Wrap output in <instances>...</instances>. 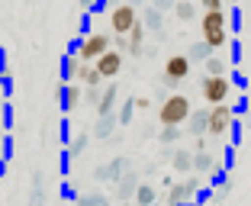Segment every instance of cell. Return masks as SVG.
Segmentation results:
<instances>
[{"label":"cell","instance_id":"obj_36","mask_svg":"<svg viewBox=\"0 0 251 206\" xmlns=\"http://www.w3.org/2000/svg\"><path fill=\"white\" fill-rule=\"evenodd\" d=\"M94 3H97V0H81V7H84V10H87V7H94Z\"/></svg>","mask_w":251,"mask_h":206},{"label":"cell","instance_id":"obj_9","mask_svg":"<svg viewBox=\"0 0 251 206\" xmlns=\"http://www.w3.org/2000/svg\"><path fill=\"white\" fill-rule=\"evenodd\" d=\"M126 171H129V158H126V154H116L110 164H97L94 177H97V180H110V184H116Z\"/></svg>","mask_w":251,"mask_h":206},{"label":"cell","instance_id":"obj_4","mask_svg":"<svg viewBox=\"0 0 251 206\" xmlns=\"http://www.w3.org/2000/svg\"><path fill=\"white\" fill-rule=\"evenodd\" d=\"M135 23H139V13H135V3H129V0H119L116 7L110 10V32L113 36H129Z\"/></svg>","mask_w":251,"mask_h":206},{"label":"cell","instance_id":"obj_38","mask_svg":"<svg viewBox=\"0 0 251 206\" xmlns=\"http://www.w3.org/2000/svg\"><path fill=\"white\" fill-rule=\"evenodd\" d=\"M129 3H135V7H139V3H142V0H129Z\"/></svg>","mask_w":251,"mask_h":206},{"label":"cell","instance_id":"obj_19","mask_svg":"<svg viewBox=\"0 0 251 206\" xmlns=\"http://www.w3.org/2000/svg\"><path fill=\"white\" fill-rule=\"evenodd\" d=\"M77 84H81V87H100V84H103V77H100L97 65H81V74H77Z\"/></svg>","mask_w":251,"mask_h":206},{"label":"cell","instance_id":"obj_35","mask_svg":"<svg viewBox=\"0 0 251 206\" xmlns=\"http://www.w3.org/2000/svg\"><path fill=\"white\" fill-rule=\"evenodd\" d=\"M148 103H151L148 97H135V110H148Z\"/></svg>","mask_w":251,"mask_h":206},{"label":"cell","instance_id":"obj_18","mask_svg":"<svg viewBox=\"0 0 251 206\" xmlns=\"http://www.w3.org/2000/svg\"><path fill=\"white\" fill-rule=\"evenodd\" d=\"M119 126V116L110 113V116H97V126H94V139H110V132Z\"/></svg>","mask_w":251,"mask_h":206},{"label":"cell","instance_id":"obj_33","mask_svg":"<svg viewBox=\"0 0 251 206\" xmlns=\"http://www.w3.org/2000/svg\"><path fill=\"white\" fill-rule=\"evenodd\" d=\"M203 10H226V0H200Z\"/></svg>","mask_w":251,"mask_h":206},{"label":"cell","instance_id":"obj_2","mask_svg":"<svg viewBox=\"0 0 251 206\" xmlns=\"http://www.w3.org/2000/svg\"><path fill=\"white\" fill-rule=\"evenodd\" d=\"M193 106H190V97L184 94H168L158 106V123L161 126H184L190 119Z\"/></svg>","mask_w":251,"mask_h":206},{"label":"cell","instance_id":"obj_20","mask_svg":"<svg viewBox=\"0 0 251 206\" xmlns=\"http://www.w3.org/2000/svg\"><path fill=\"white\" fill-rule=\"evenodd\" d=\"M135 206H158V190L151 184H139V190H135Z\"/></svg>","mask_w":251,"mask_h":206},{"label":"cell","instance_id":"obj_11","mask_svg":"<svg viewBox=\"0 0 251 206\" xmlns=\"http://www.w3.org/2000/svg\"><path fill=\"white\" fill-rule=\"evenodd\" d=\"M139 184H142V180H139V174H135V171L129 168V171H126V174L116 180V200H123V203L135 200V190H139Z\"/></svg>","mask_w":251,"mask_h":206},{"label":"cell","instance_id":"obj_39","mask_svg":"<svg viewBox=\"0 0 251 206\" xmlns=\"http://www.w3.org/2000/svg\"><path fill=\"white\" fill-rule=\"evenodd\" d=\"M26 3H32V0H26Z\"/></svg>","mask_w":251,"mask_h":206},{"label":"cell","instance_id":"obj_12","mask_svg":"<svg viewBox=\"0 0 251 206\" xmlns=\"http://www.w3.org/2000/svg\"><path fill=\"white\" fill-rule=\"evenodd\" d=\"M190 65L193 61L187 58V55H171V58L164 61V74L174 77V81H187V77H190Z\"/></svg>","mask_w":251,"mask_h":206},{"label":"cell","instance_id":"obj_22","mask_svg":"<svg viewBox=\"0 0 251 206\" xmlns=\"http://www.w3.org/2000/svg\"><path fill=\"white\" fill-rule=\"evenodd\" d=\"M142 23H145V29L161 32V26H164V13H161L158 7H148L145 13H142Z\"/></svg>","mask_w":251,"mask_h":206},{"label":"cell","instance_id":"obj_24","mask_svg":"<svg viewBox=\"0 0 251 206\" xmlns=\"http://www.w3.org/2000/svg\"><path fill=\"white\" fill-rule=\"evenodd\" d=\"M193 171H200V174L216 171V158L209 152H193Z\"/></svg>","mask_w":251,"mask_h":206},{"label":"cell","instance_id":"obj_3","mask_svg":"<svg viewBox=\"0 0 251 206\" xmlns=\"http://www.w3.org/2000/svg\"><path fill=\"white\" fill-rule=\"evenodd\" d=\"M110 49H113V39L106 36V32H87V36H84L81 42L74 45L71 52L84 61V65H94V61L100 58L103 52H110Z\"/></svg>","mask_w":251,"mask_h":206},{"label":"cell","instance_id":"obj_31","mask_svg":"<svg viewBox=\"0 0 251 206\" xmlns=\"http://www.w3.org/2000/svg\"><path fill=\"white\" fill-rule=\"evenodd\" d=\"M100 97H103V87H84V103L97 106V103H100Z\"/></svg>","mask_w":251,"mask_h":206},{"label":"cell","instance_id":"obj_14","mask_svg":"<svg viewBox=\"0 0 251 206\" xmlns=\"http://www.w3.org/2000/svg\"><path fill=\"white\" fill-rule=\"evenodd\" d=\"M26 206H45V174L39 168L29 177V200H26Z\"/></svg>","mask_w":251,"mask_h":206},{"label":"cell","instance_id":"obj_23","mask_svg":"<svg viewBox=\"0 0 251 206\" xmlns=\"http://www.w3.org/2000/svg\"><path fill=\"white\" fill-rule=\"evenodd\" d=\"M110 200H106V193L103 190H87V193H81V197L74 200V206H106Z\"/></svg>","mask_w":251,"mask_h":206},{"label":"cell","instance_id":"obj_28","mask_svg":"<svg viewBox=\"0 0 251 206\" xmlns=\"http://www.w3.org/2000/svg\"><path fill=\"white\" fill-rule=\"evenodd\" d=\"M87 142H90V135H87V132H77V135L71 139V145H68V158H77V154L87 148Z\"/></svg>","mask_w":251,"mask_h":206},{"label":"cell","instance_id":"obj_16","mask_svg":"<svg viewBox=\"0 0 251 206\" xmlns=\"http://www.w3.org/2000/svg\"><path fill=\"white\" fill-rule=\"evenodd\" d=\"M81 65L84 61L77 58V55H65V58H61V84H68V81H77V74H81Z\"/></svg>","mask_w":251,"mask_h":206},{"label":"cell","instance_id":"obj_1","mask_svg":"<svg viewBox=\"0 0 251 206\" xmlns=\"http://www.w3.org/2000/svg\"><path fill=\"white\" fill-rule=\"evenodd\" d=\"M200 32H203V42H209L216 52L226 49V42H229L226 10H203V16H200Z\"/></svg>","mask_w":251,"mask_h":206},{"label":"cell","instance_id":"obj_7","mask_svg":"<svg viewBox=\"0 0 251 206\" xmlns=\"http://www.w3.org/2000/svg\"><path fill=\"white\" fill-rule=\"evenodd\" d=\"M200 190V177H190V180H180V184L168 187V206H187Z\"/></svg>","mask_w":251,"mask_h":206},{"label":"cell","instance_id":"obj_6","mask_svg":"<svg viewBox=\"0 0 251 206\" xmlns=\"http://www.w3.org/2000/svg\"><path fill=\"white\" fill-rule=\"evenodd\" d=\"M235 123V113H232L229 103H216L209 106V135H226Z\"/></svg>","mask_w":251,"mask_h":206},{"label":"cell","instance_id":"obj_17","mask_svg":"<svg viewBox=\"0 0 251 206\" xmlns=\"http://www.w3.org/2000/svg\"><path fill=\"white\" fill-rule=\"evenodd\" d=\"M145 23H135V26H132V32H129V55H132V58H139V55H142V52H145V49H142V45H145Z\"/></svg>","mask_w":251,"mask_h":206},{"label":"cell","instance_id":"obj_34","mask_svg":"<svg viewBox=\"0 0 251 206\" xmlns=\"http://www.w3.org/2000/svg\"><path fill=\"white\" fill-rule=\"evenodd\" d=\"M113 49H119V52H129V36H113Z\"/></svg>","mask_w":251,"mask_h":206},{"label":"cell","instance_id":"obj_40","mask_svg":"<svg viewBox=\"0 0 251 206\" xmlns=\"http://www.w3.org/2000/svg\"><path fill=\"white\" fill-rule=\"evenodd\" d=\"M106 206H110V203H106Z\"/></svg>","mask_w":251,"mask_h":206},{"label":"cell","instance_id":"obj_27","mask_svg":"<svg viewBox=\"0 0 251 206\" xmlns=\"http://www.w3.org/2000/svg\"><path fill=\"white\" fill-rule=\"evenodd\" d=\"M174 16L180 23H190L197 16V7H193V0H177V7H174Z\"/></svg>","mask_w":251,"mask_h":206},{"label":"cell","instance_id":"obj_26","mask_svg":"<svg viewBox=\"0 0 251 206\" xmlns=\"http://www.w3.org/2000/svg\"><path fill=\"white\" fill-rule=\"evenodd\" d=\"M132 113H135V97H129V100H123V103L116 106L119 126H129V123H132Z\"/></svg>","mask_w":251,"mask_h":206},{"label":"cell","instance_id":"obj_29","mask_svg":"<svg viewBox=\"0 0 251 206\" xmlns=\"http://www.w3.org/2000/svg\"><path fill=\"white\" fill-rule=\"evenodd\" d=\"M226 71H229L226 58H219V55H209L206 58V74H216V77H219V74H226Z\"/></svg>","mask_w":251,"mask_h":206},{"label":"cell","instance_id":"obj_8","mask_svg":"<svg viewBox=\"0 0 251 206\" xmlns=\"http://www.w3.org/2000/svg\"><path fill=\"white\" fill-rule=\"evenodd\" d=\"M94 65H97V71H100V77H103V81H113V77L123 71V52H119V49H110V52H103Z\"/></svg>","mask_w":251,"mask_h":206},{"label":"cell","instance_id":"obj_10","mask_svg":"<svg viewBox=\"0 0 251 206\" xmlns=\"http://www.w3.org/2000/svg\"><path fill=\"white\" fill-rule=\"evenodd\" d=\"M58 100H61V110H65V113L77 110V106H81V100H84V87L77 81L61 84V87H58Z\"/></svg>","mask_w":251,"mask_h":206},{"label":"cell","instance_id":"obj_5","mask_svg":"<svg viewBox=\"0 0 251 206\" xmlns=\"http://www.w3.org/2000/svg\"><path fill=\"white\" fill-rule=\"evenodd\" d=\"M200 94H203V100L209 103V106H216V103H226L232 94V81L226 77V74H206L203 77V84H200Z\"/></svg>","mask_w":251,"mask_h":206},{"label":"cell","instance_id":"obj_13","mask_svg":"<svg viewBox=\"0 0 251 206\" xmlns=\"http://www.w3.org/2000/svg\"><path fill=\"white\" fill-rule=\"evenodd\" d=\"M119 87H116V81H110L103 87V97H100V103H97V116H110V113H116V106H119Z\"/></svg>","mask_w":251,"mask_h":206},{"label":"cell","instance_id":"obj_25","mask_svg":"<svg viewBox=\"0 0 251 206\" xmlns=\"http://www.w3.org/2000/svg\"><path fill=\"white\" fill-rule=\"evenodd\" d=\"M213 45H209V42H203V39H200V42L197 45H190V52H187V58H190V61H206L209 58V55H213Z\"/></svg>","mask_w":251,"mask_h":206},{"label":"cell","instance_id":"obj_37","mask_svg":"<svg viewBox=\"0 0 251 206\" xmlns=\"http://www.w3.org/2000/svg\"><path fill=\"white\" fill-rule=\"evenodd\" d=\"M0 119H3V100H0Z\"/></svg>","mask_w":251,"mask_h":206},{"label":"cell","instance_id":"obj_32","mask_svg":"<svg viewBox=\"0 0 251 206\" xmlns=\"http://www.w3.org/2000/svg\"><path fill=\"white\" fill-rule=\"evenodd\" d=\"M151 7H158L161 13H168V10H174V7H177V0H151Z\"/></svg>","mask_w":251,"mask_h":206},{"label":"cell","instance_id":"obj_15","mask_svg":"<svg viewBox=\"0 0 251 206\" xmlns=\"http://www.w3.org/2000/svg\"><path fill=\"white\" fill-rule=\"evenodd\" d=\"M187 132L190 135H206L209 132V106L206 110H193L187 119Z\"/></svg>","mask_w":251,"mask_h":206},{"label":"cell","instance_id":"obj_30","mask_svg":"<svg viewBox=\"0 0 251 206\" xmlns=\"http://www.w3.org/2000/svg\"><path fill=\"white\" fill-rule=\"evenodd\" d=\"M180 132H184L180 126H164L161 132H158V139H161V145H171V142H177V139H180Z\"/></svg>","mask_w":251,"mask_h":206},{"label":"cell","instance_id":"obj_21","mask_svg":"<svg viewBox=\"0 0 251 206\" xmlns=\"http://www.w3.org/2000/svg\"><path fill=\"white\" fill-rule=\"evenodd\" d=\"M171 164H174V171H180V174L193 171V152H184V148L171 152Z\"/></svg>","mask_w":251,"mask_h":206}]
</instances>
